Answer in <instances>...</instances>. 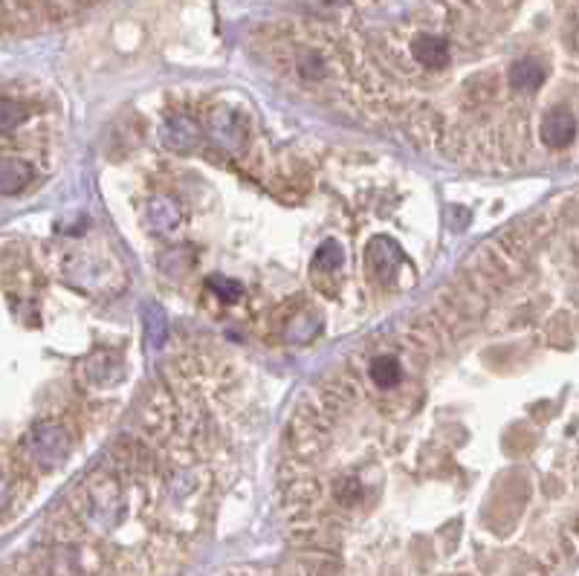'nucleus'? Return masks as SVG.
Instances as JSON below:
<instances>
[{
    "label": "nucleus",
    "instance_id": "2",
    "mask_svg": "<svg viewBox=\"0 0 579 576\" xmlns=\"http://www.w3.org/2000/svg\"><path fill=\"white\" fill-rule=\"evenodd\" d=\"M411 56H415V61L423 70H443L446 64L452 61V49L446 38L432 36V32H420V36H415V41H411Z\"/></svg>",
    "mask_w": 579,
    "mask_h": 576
},
{
    "label": "nucleus",
    "instance_id": "4",
    "mask_svg": "<svg viewBox=\"0 0 579 576\" xmlns=\"http://www.w3.org/2000/svg\"><path fill=\"white\" fill-rule=\"evenodd\" d=\"M368 380L379 391H391L403 383V362L391 354H379L368 362Z\"/></svg>",
    "mask_w": 579,
    "mask_h": 576
},
{
    "label": "nucleus",
    "instance_id": "6",
    "mask_svg": "<svg viewBox=\"0 0 579 576\" xmlns=\"http://www.w3.org/2000/svg\"><path fill=\"white\" fill-rule=\"evenodd\" d=\"M209 287L218 293L221 299H226V302H235L238 295H241V284L232 282V278H226V275H212L209 278Z\"/></svg>",
    "mask_w": 579,
    "mask_h": 576
},
{
    "label": "nucleus",
    "instance_id": "1",
    "mask_svg": "<svg viewBox=\"0 0 579 576\" xmlns=\"http://www.w3.org/2000/svg\"><path fill=\"white\" fill-rule=\"evenodd\" d=\"M542 142L553 148V151H562L576 139V117L568 108H551L542 119Z\"/></svg>",
    "mask_w": 579,
    "mask_h": 576
},
{
    "label": "nucleus",
    "instance_id": "3",
    "mask_svg": "<svg viewBox=\"0 0 579 576\" xmlns=\"http://www.w3.org/2000/svg\"><path fill=\"white\" fill-rule=\"evenodd\" d=\"M544 78H548V70H544V64L539 58H519V61H512L507 70L510 90H516V93L539 90L544 85Z\"/></svg>",
    "mask_w": 579,
    "mask_h": 576
},
{
    "label": "nucleus",
    "instance_id": "5",
    "mask_svg": "<svg viewBox=\"0 0 579 576\" xmlns=\"http://www.w3.org/2000/svg\"><path fill=\"white\" fill-rule=\"evenodd\" d=\"M29 166L21 159L4 157V194H18L26 183H29Z\"/></svg>",
    "mask_w": 579,
    "mask_h": 576
},
{
    "label": "nucleus",
    "instance_id": "7",
    "mask_svg": "<svg viewBox=\"0 0 579 576\" xmlns=\"http://www.w3.org/2000/svg\"><path fill=\"white\" fill-rule=\"evenodd\" d=\"M342 261H345V255L336 243H325L316 252V267H322V270H339Z\"/></svg>",
    "mask_w": 579,
    "mask_h": 576
}]
</instances>
